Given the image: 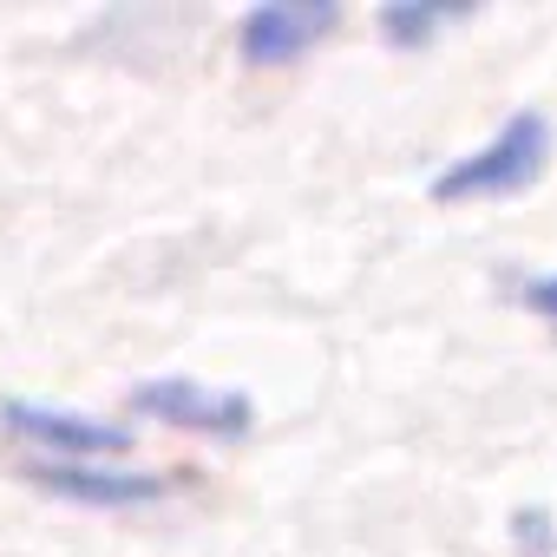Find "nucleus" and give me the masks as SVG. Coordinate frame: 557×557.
Instances as JSON below:
<instances>
[{"instance_id":"6","label":"nucleus","mask_w":557,"mask_h":557,"mask_svg":"<svg viewBox=\"0 0 557 557\" xmlns=\"http://www.w3.org/2000/svg\"><path fill=\"white\" fill-rule=\"evenodd\" d=\"M453 21H466V8H420V0H394V8H381V34L394 47H426Z\"/></svg>"},{"instance_id":"3","label":"nucleus","mask_w":557,"mask_h":557,"mask_svg":"<svg viewBox=\"0 0 557 557\" xmlns=\"http://www.w3.org/2000/svg\"><path fill=\"white\" fill-rule=\"evenodd\" d=\"M335 21H342L335 0H262V8L243 14L236 47L256 66H283V60H302L315 40H329Z\"/></svg>"},{"instance_id":"1","label":"nucleus","mask_w":557,"mask_h":557,"mask_svg":"<svg viewBox=\"0 0 557 557\" xmlns=\"http://www.w3.org/2000/svg\"><path fill=\"white\" fill-rule=\"evenodd\" d=\"M544 158H550V125H544V112H511L479 151L453 158V164L433 177V197H440V203L511 197V190H524V184L544 171Z\"/></svg>"},{"instance_id":"7","label":"nucleus","mask_w":557,"mask_h":557,"mask_svg":"<svg viewBox=\"0 0 557 557\" xmlns=\"http://www.w3.org/2000/svg\"><path fill=\"white\" fill-rule=\"evenodd\" d=\"M524 309L544 315V322L557 329V269H550V275H531V283H524Z\"/></svg>"},{"instance_id":"5","label":"nucleus","mask_w":557,"mask_h":557,"mask_svg":"<svg viewBox=\"0 0 557 557\" xmlns=\"http://www.w3.org/2000/svg\"><path fill=\"white\" fill-rule=\"evenodd\" d=\"M34 485L53 492V498H73V505H106V511L151 505V498L171 492V479H158V472H125V466H34Z\"/></svg>"},{"instance_id":"2","label":"nucleus","mask_w":557,"mask_h":557,"mask_svg":"<svg viewBox=\"0 0 557 557\" xmlns=\"http://www.w3.org/2000/svg\"><path fill=\"white\" fill-rule=\"evenodd\" d=\"M0 426L27 446H40L47 466H106V459L132 453V426L99 420V413H73V407H47V400H8Z\"/></svg>"},{"instance_id":"4","label":"nucleus","mask_w":557,"mask_h":557,"mask_svg":"<svg viewBox=\"0 0 557 557\" xmlns=\"http://www.w3.org/2000/svg\"><path fill=\"white\" fill-rule=\"evenodd\" d=\"M132 413H151L177 433H210V440H243L256 420L243 394H223L203 381H145V387H132Z\"/></svg>"},{"instance_id":"8","label":"nucleus","mask_w":557,"mask_h":557,"mask_svg":"<svg viewBox=\"0 0 557 557\" xmlns=\"http://www.w3.org/2000/svg\"><path fill=\"white\" fill-rule=\"evenodd\" d=\"M550 518L544 511H518V544H531V550H550V531H544Z\"/></svg>"}]
</instances>
